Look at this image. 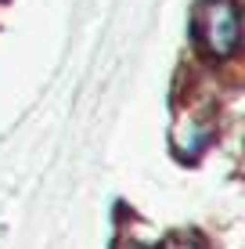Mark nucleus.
I'll list each match as a JSON object with an SVG mask.
<instances>
[{"label":"nucleus","instance_id":"nucleus-1","mask_svg":"<svg viewBox=\"0 0 245 249\" xmlns=\"http://www.w3.org/2000/svg\"><path fill=\"white\" fill-rule=\"evenodd\" d=\"M195 40L206 54L227 58L242 44V15L234 0H202L195 7Z\"/></svg>","mask_w":245,"mask_h":249},{"label":"nucleus","instance_id":"nucleus-2","mask_svg":"<svg viewBox=\"0 0 245 249\" xmlns=\"http://www.w3.org/2000/svg\"><path fill=\"white\" fill-rule=\"evenodd\" d=\"M166 249H202V246L188 242V238H184V235H177V238H170V242H166Z\"/></svg>","mask_w":245,"mask_h":249}]
</instances>
